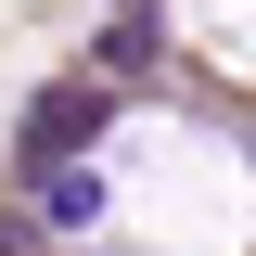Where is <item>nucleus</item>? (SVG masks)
<instances>
[{"label": "nucleus", "mask_w": 256, "mask_h": 256, "mask_svg": "<svg viewBox=\"0 0 256 256\" xmlns=\"http://www.w3.org/2000/svg\"><path fill=\"white\" fill-rule=\"evenodd\" d=\"M102 128H116V102H102L90 77H64V90H38V102H26V166L52 180V166H77V154H90Z\"/></svg>", "instance_id": "1"}, {"label": "nucleus", "mask_w": 256, "mask_h": 256, "mask_svg": "<svg viewBox=\"0 0 256 256\" xmlns=\"http://www.w3.org/2000/svg\"><path fill=\"white\" fill-rule=\"evenodd\" d=\"M102 205H116V192H102L90 166H52V180H38V218H64V230H90Z\"/></svg>", "instance_id": "3"}, {"label": "nucleus", "mask_w": 256, "mask_h": 256, "mask_svg": "<svg viewBox=\"0 0 256 256\" xmlns=\"http://www.w3.org/2000/svg\"><path fill=\"white\" fill-rule=\"evenodd\" d=\"M26 244H38V230H26V218H0V256H26Z\"/></svg>", "instance_id": "4"}, {"label": "nucleus", "mask_w": 256, "mask_h": 256, "mask_svg": "<svg viewBox=\"0 0 256 256\" xmlns=\"http://www.w3.org/2000/svg\"><path fill=\"white\" fill-rule=\"evenodd\" d=\"M154 52H166V13H154V0H128L116 26L90 38V64H102V77H141V64H154Z\"/></svg>", "instance_id": "2"}]
</instances>
